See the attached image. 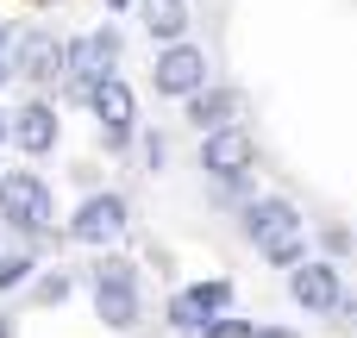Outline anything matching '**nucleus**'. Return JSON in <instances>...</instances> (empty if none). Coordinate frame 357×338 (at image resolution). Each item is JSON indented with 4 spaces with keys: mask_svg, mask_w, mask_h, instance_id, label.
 Here are the masks:
<instances>
[{
    "mask_svg": "<svg viewBox=\"0 0 357 338\" xmlns=\"http://www.w3.org/2000/svg\"><path fill=\"white\" fill-rule=\"evenodd\" d=\"M245 238H251L257 257H270L276 270H289L295 257H307V220H301V207L282 201V194H264V201L245 207Z\"/></svg>",
    "mask_w": 357,
    "mask_h": 338,
    "instance_id": "obj_1",
    "label": "nucleus"
},
{
    "mask_svg": "<svg viewBox=\"0 0 357 338\" xmlns=\"http://www.w3.org/2000/svg\"><path fill=\"white\" fill-rule=\"evenodd\" d=\"M88 295H94L100 326H113V332H132L144 320V289H138V263L132 257H107L100 251L88 263Z\"/></svg>",
    "mask_w": 357,
    "mask_h": 338,
    "instance_id": "obj_2",
    "label": "nucleus"
},
{
    "mask_svg": "<svg viewBox=\"0 0 357 338\" xmlns=\"http://www.w3.org/2000/svg\"><path fill=\"white\" fill-rule=\"evenodd\" d=\"M119 50H126L119 25H94V31H82V38H63V82H69V94L88 100V88L119 69Z\"/></svg>",
    "mask_w": 357,
    "mask_h": 338,
    "instance_id": "obj_3",
    "label": "nucleus"
},
{
    "mask_svg": "<svg viewBox=\"0 0 357 338\" xmlns=\"http://www.w3.org/2000/svg\"><path fill=\"white\" fill-rule=\"evenodd\" d=\"M0 220H6V232H19L25 245H38L50 232V220H56V201H50L44 176H31V169L0 176Z\"/></svg>",
    "mask_w": 357,
    "mask_h": 338,
    "instance_id": "obj_4",
    "label": "nucleus"
},
{
    "mask_svg": "<svg viewBox=\"0 0 357 338\" xmlns=\"http://www.w3.org/2000/svg\"><path fill=\"white\" fill-rule=\"evenodd\" d=\"M289 295L301 314H333V320H351V295H345V270L339 263H320V257H295L289 263Z\"/></svg>",
    "mask_w": 357,
    "mask_h": 338,
    "instance_id": "obj_5",
    "label": "nucleus"
},
{
    "mask_svg": "<svg viewBox=\"0 0 357 338\" xmlns=\"http://www.w3.org/2000/svg\"><path fill=\"white\" fill-rule=\"evenodd\" d=\"M251 163H257V144H251V132H245L238 119H232V125L201 132V169H207L213 182H226V194H245Z\"/></svg>",
    "mask_w": 357,
    "mask_h": 338,
    "instance_id": "obj_6",
    "label": "nucleus"
},
{
    "mask_svg": "<svg viewBox=\"0 0 357 338\" xmlns=\"http://www.w3.org/2000/svg\"><path fill=\"white\" fill-rule=\"evenodd\" d=\"M88 107H94V119H100V144H107V151H126V144L138 138V94H132L119 75H100V82L88 88Z\"/></svg>",
    "mask_w": 357,
    "mask_h": 338,
    "instance_id": "obj_7",
    "label": "nucleus"
},
{
    "mask_svg": "<svg viewBox=\"0 0 357 338\" xmlns=\"http://www.w3.org/2000/svg\"><path fill=\"white\" fill-rule=\"evenodd\" d=\"M126 226H132V201L107 188V194H88V201L69 213V226H63V232H69L75 245H94V251H107L113 238H126Z\"/></svg>",
    "mask_w": 357,
    "mask_h": 338,
    "instance_id": "obj_8",
    "label": "nucleus"
},
{
    "mask_svg": "<svg viewBox=\"0 0 357 338\" xmlns=\"http://www.w3.org/2000/svg\"><path fill=\"white\" fill-rule=\"evenodd\" d=\"M207 50L201 44H188V38H176V44H157V69H151V88L157 94H169V100H182L188 88H201L207 82Z\"/></svg>",
    "mask_w": 357,
    "mask_h": 338,
    "instance_id": "obj_9",
    "label": "nucleus"
},
{
    "mask_svg": "<svg viewBox=\"0 0 357 338\" xmlns=\"http://www.w3.org/2000/svg\"><path fill=\"white\" fill-rule=\"evenodd\" d=\"M6 63H13V75L50 88V82L63 75V38H56V31H25V38L6 44Z\"/></svg>",
    "mask_w": 357,
    "mask_h": 338,
    "instance_id": "obj_10",
    "label": "nucleus"
},
{
    "mask_svg": "<svg viewBox=\"0 0 357 338\" xmlns=\"http://www.w3.org/2000/svg\"><path fill=\"white\" fill-rule=\"evenodd\" d=\"M226 307H232V282L213 276V282H188V289H176L163 314H169L176 332H195L201 320H213V314H226Z\"/></svg>",
    "mask_w": 357,
    "mask_h": 338,
    "instance_id": "obj_11",
    "label": "nucleus"
},
{
    "mask_svg": "<svg viewBox=\"0 0 357 338\" xmlns=\"http://www.w3.org/2000/svg\"><path fill=\"white\" fill-rule=\"evenodd\" d=\"M6 138H13L25 157H50L56 138H63V119H56L50 100H25L19 113H6Z\"/></svg>",
    "mask_w": 357,
    "mask_h": 338,
    "instance_id": "obj_12",
    "label": "nucleus"
},
{
    "mask_svg": "<svg viewBox=\"0 0 357 338\" xmlns=\"http://www.w3.org/2000/svg\"><path fill=\"white\" fill-rule=\"evenodd\" d=\"M182 107H188V125H195V132H213V125H232V119H238V88H220V82L207 75L201 88L182 94Z\"/></svg>",
    "mask_w": 357,
    "mask_h": 338,
    "instance_id": "obj_13",
    "label": "nucleus"
},
{
    "mask_svg": "<svg viewBox=\"0 0 357 338\" xmlns=\"http://www.w3.org/2000/svg\"><path fill=\"white\" fill-rule=\"evenodd\" d=\"M138 13H144L151 44H176V38H188V25H195L188 0H138Z\"/></svg>",
    "mask_w": 357,
    "mask_h": 338,
    "instance_id": "obj_14",
    "label": "nucleus"
},
{
    "mask_svg": "<svg viewBox=\"0 0 357 338\" xmlns=\"http://www.w3.org/2000/svg\"><path fill=\"white\" fill-rule=\"evenodd\" d=\"M195 338H295V332H282V326H257V320H238V314L226 307V314L201 320V326H195Z\"/></svg>",
    "mask_w": 357,
    "mask_h": 338,
    "instance_id": "obj_15",
    "label": "nucleus"
},
{
    "mask_svg": "<svg viewBox=\"0 0 357 338\" xmlns=\"http://www.w3.org/2000/svg\"><path fill=\"white\" fill-rule=\"evenodd\" d=\"M31 270H38L31 251H6V257H0V295H19V289L31 282Z\"/></svg>",
    "mask_w": 357,
    "mask_h": 338,
    "instance_id": "obj_16",
    "label": "nucleus"
},
{
    "mask_svg": "<svg viewBox=\"0 0 357 338\" xmlns=\"http://www.w3.org/2000/svg\"><path fill=\"white\" fill-rule=\"evenodd\" d=\"M31 295H38L44 307H63V301L75 295V276H63V270H50V276H38V282H31Z\"/></svg>",
    "mask_w": 357,
    "mask_h": 338,
    "instance_id": "obj_17",
    "label": "nucleus"
},
{
    "mask_svg": "<svg viewBox=\"0 0 357 338\" xmlns=\"http://www.w3.org/2000/svg\"><path fill=\"white\" fill-rule=\"evenodd\" d=\"M163 157H169V144H163V138H157V132H144V163H151V176H157V169H163Z\"/></svg>",
    "mask_w": 357,
    "mask_h": 338,
    "instance_id": "obj_18",
    "label": "nucleus"
},
{
    "mask_svg": "<svg viewBox=\"0 0 357 338\" xmlns=\"http://www.w3.org/2000/svg\"><path fill=\"white\" fill-rule=\"evenodd\" d=\"M326 251H333V257H345V251H351V232H339V226H333V232H326Z\"/></svg>",
    "mask_w": 357,
    "mask_h": 338,
    "instance_id": "obj_19",
    "label": "nucleus"
},
{
    "mask_svg": "<svg viewBox=\"0 0 357 338\" xmlns=\"http://www.w3.org/2000/svg\"><path fill=\"white\" fill-rule=\"evenodd\" d=\"M0 338H19V320H13L6 307H0Z\"/></svg>",
    "mask_w": 357,
    "mask_h": 338,
    "instance_id": "obj_20",
    "label": "nucleus"
},
{
    "mask_svg": "<svg viewBox=\"0 0 357 338\" xmlns=\"http://www.w3.org/2000/svg\"><path fill=\"white\" fill-rule=\"evenodd\" d=\"M6 82H13V63H6V56H0V88H6Z\"/></svg>",
    "mask_w": 357,
    "mask_h": 338,
    "instance_id": "obj_21",
    "label": "nucleus"
},
{
    "mask_svg": "<svg viewBox=\"0 0 357 338\" xmlns=\"http://www.w3.org/2000/svg\"><path fill=\"white\" fill-rule=\"evenodd\" d=\"M6 44H13V31H6V25H0V56H6Z\"/></svg>",
    "mask_w": 357,
    "mask_h": 338,
    "instance_id": "obj_22",
    "label": "nucleus"
},
{
    "mask_svg": "<svg viewBox=\"0 0 357 338\" xmlns=\"http://www.w3.org/2000/svg\"><path fill=\"white\" fill-rule=\"evenodd\" d=\"M107 6H113V13H126V6H132V0H107Z\"/></svg>",
    "mask_w": 357,
    "mask_h": 338,
    "instance_id": "obj_23",
    "label": "nucleus"
},
{
    "mask_svg": "<svg viewBox=\"0 0 357 338\" xmlns=\"http://www.w3.org/2000/svg\"><path fill=\"white\" fill-rule=\"evenodd\" d=\"M0 144H6V113H0Z\"/></svg>",
    "mask_w": 357,
    "mask_h": 338,
    "instance_id": "obj_24",
    "label": "nucleus"
}]
</instances>
